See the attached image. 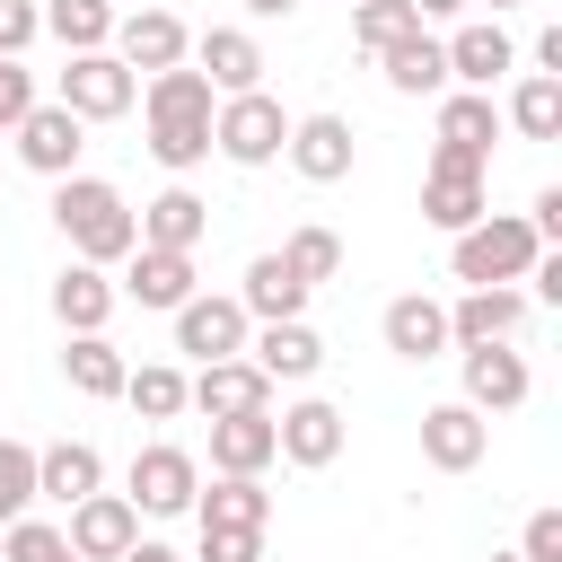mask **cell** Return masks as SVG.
Returning <instances> with one entry per match:
<instances>
[{"label": "cell", "instance_id": "681fc988", "mask_svg": "<svg viewBox=\"0 0 562 562\" xmlns=\"http://www.w3.org/2000/svg\"><path fill=\"white\" fill-rule=\"evenodd\" d=\"M492 9H518V0H492Z\"/></svg>", "mask_w": 562, "mask_h": 562}, {"label": "cell", "instance_id": "44dd1931", "mask_svg": "<svg viewBox=\"0 0 562 562\" xmlns=\"http://www.w3.org/2000/svg\"><path fill=\"white\" fill-rule=\"evenodd\" d=\"M272 439H281L290 465H334V457H342V413H334L325 395H299V404L272 422Z\"/></svg>", "mask_w": 562, "mask_h": 562}, {"label": "cell", "instance_id": "e0dca14e", "mask_svg": "<svg viewBox=\"0 0 562 562\" xmlns=\"http://www.w3.org/2000/svg\"><path fill=\"white\" fill-rule=\"evenodd\" d=\"M439 53H448V79H457V88H474V97H492V79H501V70L518 61V44H509V35L492 26V18L457 26V35L439 44Z\"/></svg>", "mask_w": 562, "mask_h": 562}, {"label": "cell", "instance_id": "ac0fdd59", "mask_svg": "<svg viewBox=\"0 0 562 562\" xmlns=\"http://www.w3.org/2000/svg\"><path fill=\"white\" fill-rule=\"evenodd\" d=\"M132 220H140V246L193 255V246H202V228H211V202H202L193 184H167V193H158V202H140Z\"/></svg>", "mask_w": 562, "mask_h": 562}, {"label": "cell", "instance_id": "ffe728a7", "mask_svg": "<svg viewBox=\"0 0 562 562\" xmlns=\"http://www.w3.org/2000/svg\"><path fill=\"white\" fill-rule=\"evenodd\" d=\"M378 334H386V351H395V360H439V351H448V307H439V299H422V290H404V299H386Z\"/></svg>", "mask_w": 562, "mask_h": 562}, {"label": "cell", "instance_id": "52a82bcc", "mask_svg": "<svg viewBox=\"0 0 562 562\" xmlns=\"http://www.w3.org/2000/svg\"><path fill=\"white\" fill-rule=\"evenodd\" d=\"M193 492H202V465L184 457V448H167V439H149L140 457H132V509H149V518H176V509H193Z\"/></svg>", "mask_w": 562, "mask_h": 562}, {"label": "cell", "instance_id": "d590c367", "mask_svg": "<svg viewBox=\"0 0 562 562\" xmlns=\"http://www.w3.org/2000/svg\"><path fill=\"white\" fill-rule=\"evenodd\" d=\"M281 263H290V272L316 290V281H334V272H342V237H334V228H290Z\"/></svg>", "mask_w": 562, "mask_h": 562}, {"label": "cell", "instance_id": "9c48e42d", "mask_svg": "<svg viewBox=\"0 0 562 562\" xmlns=\"http://www.w3.org/2000/svg\"><path fill=\"white\" fill-rule=\"evenodd\" d=\"M422 220L430 228H474L483 220V167L474 158H457V149H430V176H422Z\"/></svg>", "mask_w": 562, "mask_h": 562}, {"label": "cell", "instance_id": "d6a6232c", "mask_svg": "<svg viewBox=\"0 0 562 562\" xmlns=\"http://www.w3.org/2000/svg\"><path fill=\"white\" fill-rule=\"evenodd\" d=\"M509 123H518L527 140H562V79L527 70V79L509 88Z\"/></svg>", "mask_w": 562, "mask_h": 562}, {"label": "cell", "instance_id": "30bf717a", "mask_svg": "<svg viewBox=\"0 0 562 562\" xmlns=\"http://www.w3.org/2000/svg\"><path fill=\"white\" fill-rule=\"evenodd\" d=\"M79 149H88V123L79 114H61V105H26L18 114V158L35 167V176H79Z\"/></svg>", "mask_w": 562, "mask_h": 562}, {"label": "cell", "instance_id": "484cf974", "mask_svg": "<svg viewBox=\"0 0 562 562\" xmlns=\"http://www.w3.org/2000/svg\"><path fill=\"white\" fill-rule=\"evenodd\" d=\"M237 360H255V369L281 386V378H316L325 342L307 334V316H290V325H263V334H246V351H237Z\"/></svg>", "mask_w": 562, "mask_h": 562}, {"label": "cell", "instance_id": "ba28073f", "mask_svg": "<svg viewBox=\"0 0 562 562\" xmlns=\"http://www.w3.org/2000/svg\"><path fill=\"white\" fill-rule=\"evenodd\" d=\"M61 544H70L79 562H123V553L140 544V509H132L123 492H88V501L70 509V527H61Z\"/></svg>", "mask_w": 562, "mask_h": 562}, {"label": "cell", "instance_id": "7402d4cb", "mask_svg": "<svg viewBox=\"0 0 562 562\" xmlns=\"http://www.w3.org/2000/svg\"><path fill=\"white\" fill-rule=\"evenodd\" d=\"M97 483H105V457H97L88 439H53V448H35V501H61V509H79Z\"/></svg>", "mask_w": 562, "mask_h": 562}, {"label": "cell", "instance_id": "9a60e30c", "mask_svg": "<svg viewBox=\"0 0 562 562\" xmlns=\"http://www.w3.org/2000/svg\"><path fill=\"white\" fill-rule=\"evenodd\" d=\"M281 149H290V167H299L307 184H342V176H351V123H342V114H299Z\"/></svg>", "mask_w": 562, "mask_h": 562}, {"label": "cell", "instance_id": "d6986e66", "mask_svg": "<svg viewBox=\"0 0 562 562\" xmlns=\"http://www.w3.org/2000/svg\"><path fill=\"white\" fill-rule=\"evenodd\" d=\"M518 325H527V299H518V290H465V299L448 307V342H457V351L509 342Z\"/></svg>", "mask_w": 562, "mask_h": 562}, {"label": "cell", "instance_id": "f907efd6", "mask_svg": "<svg viewBox=\"0 0 562 562\" xmlns=\"http://www.w3.org/2000/svg\"><path fill=\"white\" fill-rule=\"evenodd\" d=\"M61 562H79V553H61Z\"/></svg>", "mask_w": 562, "mask_h": 562}, {"label": "cell", "instance_id": "60d3db41", "mask_svg": "<svg viewBox=\"0 0 562 562\" xmlns=\"http://www.w3.org/2000/svg\"><path fill=\"white\" fill-rule=\"evenodd\" d=\"M518 562H562V509H536V518H527Z\"/></svg>", "mask_w": 562, "mask_h": 562}, {"label": "cell", "instance_id": "74e56055", "mask_svg": "<svg viewBox=\"0 0 562 562\" xmlns=\"http://www.w3.org/2000/svg\"><path fill=\"white\" fill-rule=\"evenodd\" d=\"M70 544H61V527L53 518H9L0 527V562H61Z\"/></svg>", "mask_w": 562, "mask_h": 562}, {"label": "cell", "instance_id": "6da1fadb", "mask_svg": "<svg viewBox=\"0 0 562 562\" xmlns=\"http://www.w3.org/2000/svg\"><path fill=\"white\" fill-rule=\"evenodd\" d=\"M140 114H149V158L167 167V176H184V167H202L211 158V114H220V97H211V79L202 70H158L149 88H140Z\"/></svg>", "mask_w": 562, "mask_h": 562}, {"label": "cell", "instance_id": "8fae6325", "mask_svg": "<svg viewBox=\"0 0 562 562\" xmlns=\"http://www.w3.org/2000/svg\"><path fill=\"white\" fill-rule=\"evenodd\" d=\"M246 307L237 299H211V290H193L184 307H176V351H193V360H237L246 351Z\"/></svg>", "mask_w": 562, "mask_h": 562}, {"label": "cell", "instance_id": "5b68a950", "mask_svg": "<svg viewBox=\"0 0 562 562\" xmlns=\"http://www.w3.org/2000/svg\"><path fill=\"white\" fill-rule=\"evenodd\" d=\"M132 97H140V79L114 61V53H70L61 61V114H79V123H114V114H132Z\"/></svg>", "mask_w": 562, "mask_h": 562}, {"label": "cell", "instance_id": "8d00e7d4", "mask_svg": "<svg viewBox=\"0 0 562 562\" xmlns=\"http://www.w3.org/2000/svg\"><path fill=\"white\" fill-rule=\"evenodd\" d=\"M35 509V448L26 439H0V527Z\"/></svg>", "mask_w": 562, "mask_h": 562}, {"label": "cell", "instance_id": "f1b7e54d", "mask_svg": "<svg viewBox=\"0 0 562 562\" xmlns=\"http://www.w3.org/2000/svg\"><path fill=\"white\" fill-rule=\"evenodd\" d=\"M272 457H281V439H272V413L211 422V465H220V474H263Z\"/></svg>", "mask_w": 562, "mask_h": 562}, {"label": "cell", "instance_id": "7bdbcfd3", "mask_svg": "<svg viewBox=\"0 0 562 562\" xmlns=\"http://www.w3.org/2000/svg\"><path fill=\"white\" fill-rule=\"evenodd\" d=\"M527 228H536V246H562V184H544V193H536Z\"/></svg>", "mask_w": 562, "mask_h": 562}, {"label": "cell", "instance_id": "c3c4849f", "mask_svg": "<svg viewBox=\"0 0 562 562\" xmlns=\"http://www.w3.org/2000/svg\"><path fill=\"white\" fill-rule=\"evenodd\" d=\"M492 562H518V553H492Z\"/></svg>", "mask_w": 562, "mask_h": 562}, {"label": "cell", "instance_id": "b9f144b4", "mask_svg": "<svg viewBox=\"0 0 562 562\" xmlns=\"http://www.w3.org/2000/svg\"><path fill=\"white\" fill-rule=\"evenodd\" d=\"M35 105V79H26V61H0V132H18V114Z\"/></svg>", "mask_w": 562, "mask_h": 562}, {"label": "cell", "instance_id": "ab89813d", "mask_svg": "<svg viewBox=\"0 0 562 562\" xmlns=\"http://www.w3.org/2000/svg\"><path fill=\"white\" fill-rule=\"evenodd\" d=\"M35 35H44V9L35 0H0V61H18Z\"/></svg>", "mask_w": 562, "mask_h": 562}, {"label": "cell", "instance_id": "7a4b0ae2", "mask_svg": "<svg viewBox=\"0 0 562 562\" xmlns=\"http://www.w3.org/2000/svg\"><path fill=\"white\" fill-rule=\"evenodd\" d=\"M53 228H61L70 255L97 263V272L140 246V220H132V202H123L105 176H61V184H53Z\"/></svg>", "mask_w": 562, "mask_h": 562}, {"label": "cell", "instance_id": "3957f363", "mask_svg": "<svg viewBox=\"0 0 562 562\" xmlns=\"http://www.w3.org/2000/svg\"><path fill=\"white\" fill-rule=\"evenodd\" d=\"M536 255H544V246H536V228H527L518 211H483L474 228L448 237V272H457L465 290H509V281H527Z\"/></svg>", "mask_w": 562, "mask_h": 562}, {"label": "cell", "instance_id": "cb8c5ba5", "mask_svg": "<svg viewBox=\"0 0 562 562\" xmlns=\"http://www.w3.org/2000/svg\"><path fill=\"white\" fill-rule=\"evenodd\" d=\"M237 307H246V325H290V316L307 307V281H299L281 255H255L246 281H237Z\"/></svg>", "mask_w": 562, "mask_h": 562}, {"label": "cell", "instance_id": "f6af8a7d", "mask_svg": "<svg viewBox=\"0 0 562 562\" xmlns=\"http://www.w3.org/2000/svg\"><path fill=\"white\" fill-rule=\"evenodd\" d=\"M404 9H413V18H422V26H430V18H457V9H465V0H404Z\"/></svg>", "mask_w": 562, "mask_h": 562}, {"label": "cell", "instance_id": "277c9868", "mask_svg": "<svg viewBox=\"0 0 562 562\" xmlns=\"http://www.w3.org/2000/svg\"><path fill=\"white\" fill-rule=\"evenodd\" d=\"M281 140H290V114H281L263 88L220 97V114H211V149H220L228 167H272V158H281Z\"/></svg>", "mask_w": 562, "mask_h": 562}, {"label": "cell", "instance_id": "d4e9b609", "mask_svg": "<svg viewBox=\"0 0 562 562\" xmlns=\"http://www.w3.org/2000/svg\"><path fill=\"white\" fill-rule=\"evenodd\" d=\"M492 140H501V105L492 97H474V88H448L439 97V149H457V158H492Z\"/></svg>", "mask_w": 562, "mask_h": 562}, {"label": "cell", "instance_id": "1f68e13d", "mask_svg": "<svg viewBox=\"0 0 562 562\" xmlns=\"http://www.w3.org/2000/svg\"><path fill=\"white\" fill-rule=\"evenodd\" d=\"M61 369H70V386H79V395H97V404H105V395H123V378H132V369H123V351H114L105 334H70Z\"/></svg>", "mask_w": 562, "mask_h": 562}, {"label": "cell", "instance_id": "4fadbf2b", "mask_svg": "<svg viewBox=\"0 0 562 562\" xmlns=\"http://www.w3.org/2000/svg\"><path fill=\"white\" fill-rule=\"evenodd\" d=\"M483 448H492V422H483L474 404H430V413H422V457H430L439 474H474Z\"/></svg>", "mask_w": 562, "mask_h": 562}, {"label": "cell", "instance_id": "8992f818", "mask_svg": "<svg viewBox=\"0 0 562 562\" xmlns=\"http://www.w3.org/2000/svg\"><path fill=\"white\" fill-rule=\"evenodd\" d=\"M105 53H114L132 79H140V70L158 79V70H176V61L193 53V35H184L176 9H132V18H114V44H105Z\"/></svg>", "mask_w": 562, "mask_h": 562}, {"label": "cell", "instance_id": "f546056e", "mask_svg": "<svg viewBox=\"0 0 562 562\" xmlns=\"http://www.w3.org/2000/svg\"><path fill=\"white\" fill-rule=\"evenodd\" d=\"M193 509H202V527H263L272 518V492L255 474H220L211 492H193Z\"/></svg>", "mask_w": 562, "mask_h": 562}, {"label": "cell", "instance_id": "ee69618b", "mask_svg": "<svg viewBox=\"0 0 562 562\" xmlns=\"http://www.w3.org/2000/svg\"><path fill=\"white\" fill-rule=\"evenodd\" d=\"M536 61H544V79H562V26H544V35H536Z\"/></svg>", "mask_w": 562, "mask_h": 562}, {"label": "cell", "instance_id": "e575fe53", "mask_svg": "<svg viewBox=\"0 0 562 562\" xmlns=\"http://www.w3.org/2000/svg\"><path fill=\"white\" fill-rule=\"evenodd\" d=\"M422 18L404 9V0H351V44L360 53H386V44H404Z\"/></svg>", "mask_w": 562, "mask_h": 562}, {"label": "cell", "instance_id": "5bb4252c", "mask_svg": "<svg viewBox=\"0 0 562 562\" xmlns=\"http://www.w3.org/2000/svg\"><path fill=\"white\" fill-rule=\"evenodd\" d=\"M527 386H536L527 360H518L509 342H483V351H465V395H457V404H474V413L492 422V413H518Z\"/></svg>", "mask_w": 562, "mask_h": 562}, {"label": "cell", "instance_id": "7dc6e473", "mask_svg": "<svg viewBox=\"0 0 562 562\" xmlns=\"http://www.w3.org/2000/svg\"><path fill=\"white\" fill-rule=\"evenodd\" d=\"M299 0H246V18H290Z\"/></svg>", "mask_w": 562, "mask_h": 562}, {"label": "cell", "instance_id": "7c38bea8", "mask_svg": "<svg viewBox=\"0 0 562 562\" xmlns=\"http://www.w3.org/2000/svg\"><path fill=\"white\" fill-rule=\"evenodd\" d=\"M184 404H202L211 422L272 413V378H263L255 360H202V378H184Z\"/></svg>", "mask_w": 562, "mask_h": 562}, {"label": "cell", "instance_id": "bcb514c9", "mask_svg": "<svg viewBox=\"0 0 562 562\" xmlns=\"http://www.w3.org/2000/svg\"><path fill=\"white\" fill-rule=\"evenodd\" d=\"M123 562H176V553H167V544H149V536H140V544H132V553H123Z\"/></svg>", "mask_w": 562, "mask_h": 562}, {"label": "cell", "instance_id": "2e32d148", "mask_svg": "<svg viewBox=\"0 0 562 562\" xmlns=\"http://www.w3.org/2000/svg\"><path fill=\"white\" fill-rule=\"evenodd\" d=\"M123 263H132V272L114 281V299H140V307H167V316L193 299V255H167V246H132Z\"/></svg>", "mask_w": 562, "mask_h": 562}, {"label": "cell", "instance_id": "83f0119b", "mask_svg": "<svg viewBox=\"0 0 562 562\" xmlns=\"http://www.w3.org/2000/svg\"><path fill=\"white\" fill-rule=\"evenodd\" d=\"M378 61H386V88H404V97H448V53H439L430 26H413V35L386 44Z\"/></svg>", "mask_w": 562, "mask_h": 562}, {"label": "cell", "instance_id": "4dcf8cb0", "mask_svg": "<svg viewBox=\"0 0 562 562\" xmlns=\"http://www.w3.org/2000/svg\"><path fill=\"white\" fill-rule=\"evenodd\" d=\"M44 35H61V53H105L114 44V0H44Z\"/></svg>", "mask_w": 562, "mask_h": 562}, {"label": "cell", "instance_id": "836d02e7", "mask_svg": "<svg viewBox=\"0 0 562 562\" xmlns=\"http://www.w3.org/2000/svg\"><path fill=\"white\" fill-rule=\"evenodd\" d=\"M123 404H132L140 422H176V413H184V369H167V360L132 369V378H123Z\"/></svg>", "mask_w": 562, "mask_h": 562}, {"label": "cell", "instance_id": "f35d334b", "mask_svg": "<svg viewBox=\"0 0 562 562\" xmlns=\"http://www.w3.org/2000/svg\"><path fill=\"white\" fill-rule=\"evenodd\" d=\"M202 562H263V527H202Z\"/></svg>", "mask_w": 562, "mask_h": 562}, {"label": "cell", "instance_id": "603a6c76", "mask_svg": "<svg viewBox=\"0 0 562 562\" xmlns=\"http://www.w3.org/2000/svg\"><path fill=\"white\" fill-rule=\"evenodd\" d=\"M193 53H202V79H211V97H246V88H263V44H255L246 26H211Z\"/></svg>", "mask_w": 562, "mask_h": 562}, {"label": "cell", "instance_id": "816d5d0a", "mask_svg": "<svg viewBox=\"0 0 562 562\" xmlns=\"http://www.w3.org/2000/svg\"><path fill=\"white\" fill-rule=\"evenodd\" d=\"M0 176H9V167H0Z\"/></svg>", "mask_w": 562, "mask_h": 562}, {"label": "cell", "instance_id": "4316f807", "mask_svg": "<svg viewBox=\"0 0 562 562\" xmlns=\"http://www.w3.org/2000/svg\"><path fill=\"white\" fill-rule=\"evenodd\" d=\"M53 316H61V334H105V316H114V281H105L97 263H61V281H53Z\"/></svg>", "mask_w": 562, "mask_h": 562}]
</instances>
